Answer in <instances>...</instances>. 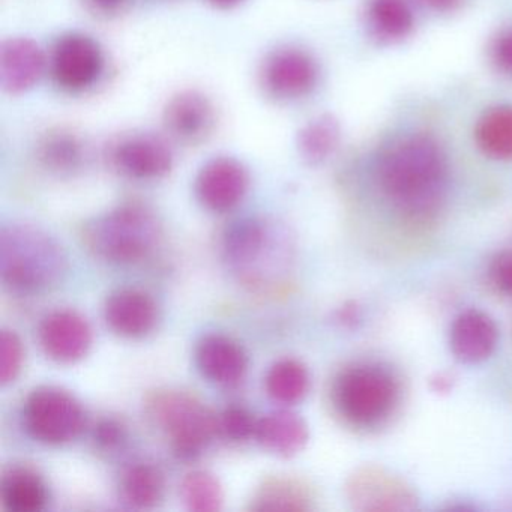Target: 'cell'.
Instances as JSON below:
<instances>
[{
	"label": "cell",
	"mask_w": 512,
	"mask_h": 512,
	"mask_svg": "<svg viewBox=\"0 0 512 512\" xmlns=\"http://www.w3.org/2000/svg\"><path fill=\"white\" fill-rule=\"evenodd\" d=\"M68 271V257L53 236L29 224L0 233V275L8 289L38 293L56 286Z\"/></svg>",
	"instance_id": "2"
},
{
	"label": "cell",
	"mask_w": 512,
	"mask_h": 512,
	"mask_svg": "<svg viewBox=\"0 0 512 512\" xmlns=\"http://www.w3.org/2000/svg\"><path fill=\"white\" fill-rule=\"evenodd\" d=\"M400 400L394 374L377 364H358L338 374L334 403L349 424L374 428L388 421Z\"/></svg>",
	"instance_id": "4"
},
{
	"label": "cell",
	"mask_w": 512,
	"mask_h": 512,
	"mask_svg": "<svg viewBox=\"0 0 512 512\" xmlns=\"http://www.w3.org/2000/svg\"><path fill=\"white\" fill-rule=\"evenodd\" d=\"M22 419L26 433L44 445L73 442L86 424L80 401L55 386H41L32 391L23 406Z\"/></svg>",
	"instance_id": "6"
},
{
	"label": "cell",
	"mask_w": 512,
	"mask_h": 512,
	"mask_svg": "<svg viewBox=\"0 0 512 512\" xmlns=\"http://www.w3.org/2000/svg\"><path fill=\"white\" fill-rule=\"evenodd\" d=\"M260 77L263 88L271 97L284 101L299 100L316 88L319 68L304 50L284 47L265 59Z\"/></svg>",
	"instance_id": "8"
},
{
	"label": "cell",
	"mask_w": 512,
	"mask_h": 512,
	"mask_svg": "<svg viewBox=\"0 0 512 512\" xmlns=\"http://www.w3.org/2000/svg\"><path fill=\"white\" fill-rule=\"evenodd\" d=\"M347 491L353 505L362 511H401L412 508L415 500L400 478L376 467L353 475Z\"/></svg>",
	"instance_id": "11"
},
{
	"label": "cell",
	"mask_w": 512,
	"mask_h": 512,
	"mask_svg": "<svg viewBox=\"0 0 512 512\" xmlns=\"http://www.w3.org/2000/svg\"><path fill=\"white\" fill-rule=\"evenodd\" d=\"M104 70L103 50L88 35L68 34L53 49L52 74L67 91H85L97 83Z\"/></svg>",
	"instance_id": "7"
},
{
	"label": "cell",
	"mask_w": 512,
	"mask_h": 512,
	"mask_svg": "<svg viewBox=\"0 0 512 512\" xmlns=\"http://www.w3.org/2000/svg\"><path fill=\"white\" fill-rule=\"evenodd\" d=\"M248 185L250 176L239 161L214 158L197 175L196 196L209 211L227 212L244 199Z\"/></svg>",
	"instance_id": "10"
},
{
	"label": "cell",
	"mask_w": 512,
	"mask_h": 512,
	"mask_svg": "<svg viewBox=\"0 0 512 512\" xmlns=\"http://www.w3.org/2000/svg\"><path fill=\"white\" fill-rule=\"evenodd\" d=\"M490 280L497 292L512 296V250L500 251L490 263Z\"/></svg>",
	"instance_id": "31"
},
{
	"label": "cell",
	"mask_w": 512,
	"mask_h": 512,
	"mask_svg": "<svg viewBox=\"0 0 512 512\" xmlns=\"http://www.w3.org/2000/svg\"><path fill=\"white\" fill-rule=\"evenodd\" d=\"M419 2L424 7L437 11V13H449V11H454L455 8L460 7L463 0H419Z\"/></svg>",
	"instance_id": "35"
},
{
	"label": "cell",
	"mask_w": 512,
	"mask_h": 512,
	"mask_svg": "<svg viewBox=\"0 0 512 512\" xmlns=\"http://www.w3.org/2000/svg\"><path fill=\"white\" fill-rule=\"evenodd\" d=\"M38 338L50 359L61 364H73L88 355L94 335L82 314L58 310L44 317Z\"/></svg>",
	"instance_id": "9"
},
{
	"label": "cell",
	"mask_w": 512,
	"mask_h": 512,
	"mask_svg": "<svg viewBox=\"0 0 512 512\" xmlns=\"http://www.w3.org/2000/svg\"><path fill=\"white\" fill-rule=\"evenodd\" d=\"M431 386H433L434 391L446 392L449 391V388H451L452 382L449 377H445L443 374H439L436 379L431 380Z\"/></svg>",
	"instance_id": "36"
},
{
	"label": "cell",
	"mask_w": 512,
	"mask_h": 512,
	"mask_svg": "<svg viewBox=\"0 0 512 512\" xmlns=\"http://www.w3.org/2000/svg\"><path fill=\"white\" fill-rule=\"evenodd\" d=\"M340 142V127L331 116H319L308 122L298 137L299 152L310 164L328 160Z\"/></svg>",
	"instance_id": "25"
},
{
	"label": "cell",
	"mask_w": 512,
	"mask_h": 512,
	"mask_svg": "<svg viewBox=\"0 0 512 512\" xmlns=\"http://www.w3.org/2000/svg\"><path fill=\"white\" fill-rule=\"evenodd\" d=\"M160 236L154 214L137 203L119 206L95 218L85 229L89 250L112 263H136L149 256Z\"/></svg>",
	"instance_id": "3"
},
{
	"label": "cell",
	"mask_w": 512,
	"mask_h": 512,
	"mask_svg": "<svg viewBox=\"0 0 512 512\" xmlns=\"http://www.w3.org/2000/svg\"><path fill=\"white\" fill-rule=\"evenodd\" d=\"M23 344L19 335L4 329L0 334V382L2 385L14 382L22 371Z\"/></svg>",
	"instance_id": "30"
},
{
	"label": "cell",
	"mask_w": 512,
	"mask_h": 512,
	"mask_svg": "<svg viewBox=\"0 0 512 512\" xmlns=\"http://www.w3.org/2000/svg\"><path fill=\"white\" fill-rule=\"evenodd\" d=\"M257 419L241 406H230L218 416V433L233 442H244L254 437Z\"/></svg>",
	"instance_id": "29"
},
{
	"label": "cell",
	"mask_w": 512,
	"mask_h": 512,
	"mask_svg": "<svg viewBox=\"0 0 512 512\" xmlns=\"http://www.w3.org/2000/svg\"><path fill=\"white\" fill-rule=\"evenodd\" d=\"M308 425L292 412H274L257 419L254 439L274 454L292 457L307 445Z\"/></svg>",
	"instance_id": "19"
},
{
	"label": "cell",
	"mask_w": 512,
	"mask_h": 512,
	"mask_svg": "<svg viewBox=\"0 0 512 512\" xmlns=\"http://www.w3.org/2000/svg\"><path fill=\"white\" fill-rule=\"evenodd\" d=\"M112 160L124 175L134 179L163 178L173 163L167 143L152 134L124 137L113 148Z\"/></svg>",
	"instance_id": "12"
},
{
	"label": "cell",
	"mask_w": 512,
	"mask_h": 512,
	"mask_svg": "<svg viewBox=\"0 0 512 512\" xmlns=\"http://www.w3.org/2000/svg\"><path fill=\"white\" fill-rule=\"evenodd\" d=\"M167 131L181 142L197 143L209 136L215 124L211 101L199 92H181L164 112Z\"/></svg>",
	"instance_id": "16"
},
{
	"label": "cell",
	"mask_w": 512,
	"mask_h": 512,
	"mask_svg": "<svg viewBox=\"0 0 512 512\" xmlns=\"http://www.w3.org/2000/svg\"><path fill=\"white\" fill-rule=\"evenodd\" d=\"M499 340L494 320L481 310L458 314L449 331V347L455 359L464 364H479L493 355Z\"/></svg>",
	"instance_id": "14"
},
{
	"label": "cell",
	"mask_w": 512,
	"mask_h": 512,
	"mask_svg": "<svg viewBox=\"0 0 512 512\" xmlns=\"http://www.w3.org/2000/svg\"><path fill=\"white\" fill-rule=\"evenodd\" d=\"M40 158L55 172H71L82 163L83 145L74 134L58 131L41 143Z\"/></svg>",
	"instance_id": "28"
},
{
	"label": "cell",
	"mask_w": 512,
	"mask_h": 512,
	"mask_svg": "<svg viewBox=\"0 0 512 512\" xmlns=\"http://www.w3.org/2000/svg\"><path fill=\"white\" fill-rule=\"evenodd\" d=\"M104 319L115 334L143 338L158 323V305L151 295L139 289H119L107 298Z\"/></svg>",
	"instance_id": "13"
},
{
	"label": "cell",
	"mask_w": 512,
	"mask_h": 512,
	"mask_svg": "<svg viewBox=\"0 0 512 512\" xmlns=\"http://www.w3.org/2000/svg\"><path fill=\"white\" fill-rule=\"evenodd\" d=\"M367 22L374 37L394 43L413 31L415 13L409 0H368Z\"/></svg>",
	"instance_id": "21"
},
{
	"label": "cell",
	"mask_w": 512,
	"mask_h": 512,
	"mask_svg": "<svg viewBox=\"0 0 512 512\" xmlns=\"http://www.w3.org/2000/svg\"><path fill=\"white\" fill-rule=\"evenodd\" d=\"M149 404L178 457H199L218 433V416L184 392H163Z\"/></svg>",
	"instance_id": "5"
},
{
	"label": "cell",
	"mask_w": 512,
	"mask_h": 512,
	"mask_svg": "<svg viewBox=\"0 0 512 512\" xmlns=\"http://www.w3.org/2000/svg\"><path fill=\"white\" fill-rule=\"evenodd\" d=\"M490 55L497 70L512 76V29H506L494 38Z\"/></svg>",
	"instance_id": "32"
},
{
	"label": "cell",
	"mask_w": 512,
	"mask_h": 512,
	"mask_svg": "<svg viewBox=\"0 0 512 512\" xmlns=\"http://www.w3.org/2000/svg\"><path fill=\"white\" fill-rule=\"evenodd\" d=\"M94 439L103 449H113L125 439V428L115 419H101L95 425Z\"/></svg>",
	"instance_id": "33"
},
{
	"label": "cell",
	"mask_w": 512,
	"mask_h": 512,
	"mask_svg": "<svg viewBox=\"0 0 512 512\" xmlns=\"http://www.w3.org/2000/svg\"><path fill=\"white\" fill-rule=\"evenodd\" d=\"M196 365L209 382L233 386L244 379L248 358L245 350L232 338L211 334L197 343Z\"/></svg>",
	"instance_id": "15"
},
{
	"label": "cell",
	"mask_w": 512,
	"mask_h": 512,
	"mask_svg": "<svg viewBox=\"0 0 512 512\" xmlns=\"http://www.w3.org/2000/svg\"><path fill=\"white\" fill-rule=\"evenodd\" d=\"M377 184L385 199L409 220L433 217L448 190V161L428 134L392 143L377 164Z\"/></svg>",
	"instance_id": "1"
},
{
	"label": "cell",
	"mask_w": 512,
	"mask_h": 512,
	"mask_svg": "<svg viewBox=\"0 0 512 512\" xmlns=\"http://www.w3.org/2000/svg\"><path fill=\"white\" fill-rule=\"evenodd\" d=\"M310 508L307 491L287 479H271L259 488L251 509L254 511H304Z\"/></svg>",
	"instance_id": "26"
},
{
	"label": "cell",
	"mask_w": 512,
	"mask_h": 512,
	"mask_svg": "<svg viewBox=\"0 0 512 512\" xmlns=\"http://www.w3.org/2000/svg\"><path fill=\"white\" fill-rule=\"evenodd\" d=\"M164 487L163 472L154 464H133L121 478V496L131 508H154L163 499Z\"/></svg>",
	"instance_id": "23"
},
{
	"label": "cell",
	"mask_w": 512,
	"mask_h": 512,
	"mask_svg": "<svg viewBox=\"0 0 512 512\" xmlns=\"http://www.w3.org/2000/svg\"><path fill=\"white\" fill-rule=\"evenodd\" d=\"M44 65L46 61L37 44L22 38L8 41L0 56V82L11 94L28 91L43 76Z\"/></svg>",
	"instance_id": "18"
},
{
	"label": "cell",
	"mask_w": 512,
	"mask_h": 512,
	"mask_svg": "<svg viewBox=\"0 0 512 512\" xmlns=\"http://www.w3.org/2000/svg\"><path fill=\"white\" fill-rule=\"evenodd\" d=\"M0 497L10 512H40L49 502V488L31 467L14 466L4 473Z\"/></svg>",
	"instance_id": "20"
},
{
	"label": "cell",
	"mask_w": 512,
	"mask_h": 512,
	"mask_svg": "<svg viewBox=\"0 0 512 512\" xmlns=\"http://www.w3.org/2000/svg\"><path fill=\"white\" fill-rule=\"evenodd\" d=\"M478 148L493 160H512V106L488 109L475 127Z\"/></svg>",
	"instance_id": "22"
},
{
	"label": "cell",
	"mask_w": 512,
	"mask_h": 512,
	"mask_svg": "<svg viewBox=\"0 0 512 512\" xmlns=\"http://www.w3.org/2000/svg\"><path fill=\"white\" fill-rule=\"evenodd\" d=\"M271 230L257 218H245L227 227L223 238L224 256L236 271L248 275L271 250Z\"/></svg>",
	"instance_id": "17"
},
{
	"label": "cell",
	"mask_w": 512,
	"mask_h": 512,
	"mask_svg": "<svg viewBox=\"0 0 512 512\" xmlns=\"http://www.w3.org/2000/svg\"><path fill=\"white\" fill-rule=\"evenodd\" d=\"M209 2L217 5V7L230 8L233 7V5H238L241 0H209Z\"/></svg>",
	"instance_id": "37"
},
{
	"label": "cell",
	"mask_w": 512,
	"mask_h": 512,
	"mask_svg": "<svg viewBox=\"0 0 512 512\" xmlns=\"http://www.w3.org/2000/svg\"><path fill=\"white\" fill-rule=\"evenodd\" d=\"M88 7L101 16H115L124 11L128 0H85Z\"/></svg>",
	"instance_id": "34"
},
{
	"label": "cell",
	"mask_w": 512,
	"mask_h": 512,
	"mask_svg": "<svg viewBox=\"0 0 512 512\" xmlns=\"http://www.w3.org/2000/svg\"><path fill=\"white\" fill-rule=\"evenodd\" d=\"M185 506L194 512H217L223 508L224 493L220 482L209 472L188 473L181 485Z\"/></svg>",
	"instance_id": "27"
},
{
	"label": "cell",
	"mask_w": 512,
	"mask_h": 512,
	"mask_svg": "<svg viewBox=\"0 0 512 512\" xmlns=\"http://www.w3.org/2000/svg\"><path fill=\"white\" fill-rule=\"evenodd\" d=\"M265 388L269 397L277 403H299L310 389V373L296 359H281L269 368Z\"/></svg>",
	"instance_id": "24"
}]
</instances>
